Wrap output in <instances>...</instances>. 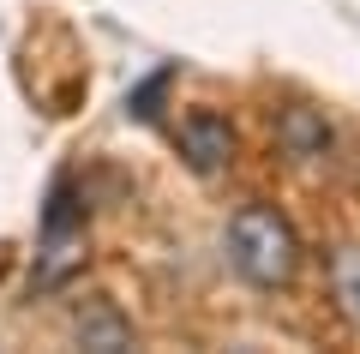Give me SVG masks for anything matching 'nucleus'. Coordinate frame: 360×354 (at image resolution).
<instances>
[{
    "label": "nucleus",
    "mask_w": 360,
    "mask_h": 354,
    "mask_svg": "<svg viewBox=\"0 0 360 354\" xmlns=\"http://www.w3.org/2000/svg\"><path fill=\"white\" fill-rule=\"evenodd\" d=\"M324 289H330V306L342 312V324L360 330V246L354 241L324 253Z\"/></svg>",
    "instance_id": "5"
},
{
    "label": "nucleus",
    "mask_w": 360,
    "mask_h": 354,
    "mask_svg": "<svg viewBox=\"0 0 360 354\" xmlns=\"http://www.w3.org/2000/svg\"><path fill=\"white\" fill-rule=\"evenodd\" d=\"M270 139L283 151V163H295V168H330V156H336V127L324 120V108H312V102L276 108Z\"/></svg>",
    "instance_id": "3"
},
{
    "label": "nucleus",
    "mask_w": 360,
    "mask_h": 354,
    "mask_svg": "<svg viewBox=\"0 0 360 354\" xmlns=\"http://www.w3.org/2000/svg\"><path fill=\"white\" fill-rule=\"evenodd\" d=\"M66 330H72L78 348H96V354H120V348L139 342V336H132V324H127V312H120L115 301H103V294L78 301L72 318H66Z\"/></svg>",
    "instance_id": "4"
},
{
    "label": "nucleus",
    "mask_w": 360,
    "mask_h": 354,
    "mask_svg": "<svg viewBox=\"0 0 360 354\" xmlns=\"http://www.w3.org/2000/svg\"><path fill=\"white\" fill-rule=\"evenodd\" d=\"M222 246H229L234 277L252 282V289H288L295 270H300V234H295V222H288L276 204H264V198H246L240 210L229 216Z\"/></svg>",
    "instance_id": "1"
},
{
    "label": "nucleus",
    "mask_w": 360,
    "mask_h": 354,
    "mask_svg": "<svg viewBox=\"0 0 360 354\" xmlns=\"http://www.w3.org/2000/svg\"><path fill=\"white\" fill-rule=\"evenodd\" d=\"M174 144L180 156H186V168L193 175H229L234 156H240V132H234V120L222 108H186L174 127Z\"/></svg>",
    "instance_id": "2"
}]
</instances>
